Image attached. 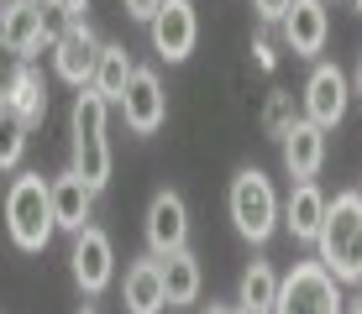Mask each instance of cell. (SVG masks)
Segmentation results:
<instances>
[{
	"label": "cell",
	"mask_w": 362,
	"mask_h": 314,
	"mask_svg": "<svg viewBox=\"0 0 362 314\" xmlns=\"http://www.w3.org/2000/svg\"><path fill=\"white\" fill-rule=\"evenodd\" d=\"M105 121H110V105L95 90L74 95V105H69V168L79 173L95 194L110 183V136H105Z\"/></svg>",
	"instance_id": "6da1fadb"
},
{
	"label": "cell",
	"mask_w": 362,
	"mask_h": 314,
	"mask_svg": "<svg viewBox=\"0 0 362 314\" xmlns=\"http://www.w3.org/2000/svg\"><path fill=\"white\" fill-rule=\"evenodd\" d=\"M315 262L336 283L362 278V199H357V188L326 199V220H320V236H315Z\"/></svg>",
	"instance_id": "7a4b0ae2"
},
{
	"label": "cell",
	"mask_w": 362,
	"mask_h": 314,
	"mask_svg": "<svg viewBox=\"0 0 362 314\" xmlns=\"http://www.w3.org/2000/svg\"><path fill=\"white\" fill-rule=\"evenodd\" d=\"M6 231L21 251H47L53 241V199H47V179L42 173H16L6 188Z\"/></svg>",
	"instance_id": "3957f363"
},
{
	"label": "cell",
	"mask_w": 362,
	"mask_h": 314,
	"mask_svg": "<svg viewBox=\"0 0 362 314\" xmlns=\"http://www.w3.org/2000/svg\"><path fill=\"white\" fill-rule=\"evenodd\" d=\"M226 210H231L236 236H242V241H252V246H263L268 236L279 231V210H284V199H279V188H273V179H268L263 168H242V173L231 179Z\"/></svg>",
	"instance_id": "277c9868"
},
{
	"label": "cell",
	"mask_w": 362,
	"mask_h": 314,
	"mask_svg": "<svg viewBox=\"0 0 362 314\" xmlns=\"http://www.w3.org/2000/svg\"><path fill=\"white\" fill-rule=\"evenodd\" d=\"M341 283L331 278L320 262H294L279 278V298H273V314H341Z\"/></svg>",
	"instance_id": "5b68a950"
},
{
	"label": "cell",
	"mask_w": 362,
	"mask_h": 314,
	"mask_svg": "<svg viewBox=\"0 0 362 314\" xmlns=\"http://www.w3.org/2000/svg\"><path fill=\"white\" fill-rule=\"evenodd\" d=\"M47 16H53V11H47L42 0H6V6H0V42L21 63H32L42 47L58 42V32H53Z\"/></svg>",
	"instance_id": "8992f818"
},
{
	"label": "cell",
	"mask_w": 362,
	"mask_h": 314,
	"mask_svg": "<svg viewBox=\"0 0 362 314\" xmlns=\"http://www.w3.org/2000/svg\"><path fill=\"white\" fill-rule=\"evenodd\" d=\"M142 236H147V257H158V262L189 246V205H184L179 188H158L153 194L147 220H142Z\"/></svg>",
	"instance_id": "52a82bcc"
},
{
	"label": "cell",
	"mask_w": 362,
	"mask_h": 314,
	"mask_svg": "<svg viewBox=\"0 0 362 314\" xmlns=\"http://www.w3.org/2000/svg\"><path fill=\"white\" fill-rule=\"evenodd\" d=\"M147 37H153V53L163 63H184L199 42V16H194V0H163L158 16L147 21Z\"/></svg>",
	"instance_id": "ba28073f"
},
{
	"label": "cell",
	"mask_w": 362,
	"mask_h": 314,
	"mask_svg": "<svg viewBox=\"0 0 362 314\" xmlns=\"http://www.w3.org/2000/svg\"><path fill=\"white\" fill-rule=\"evenodd\" d=\"M69 272H74V283H79L90 298L110 288V278H116V246H110V236L100 231V225H84V231L74 236Z\"/></svg>",
	"instance_id": "9c48e42d"
},
{
	"label": "cell",
	"mask_w": 362,
	"mask_h": 314,
	"mask_svg": "<svg viewBox=\"0 0 362 314\" xmlns=\"http://www.w3.org/2000/svg\"><path fill=\"white\" fill-rule=\"evenodd\" d=\"M346 105H352V79L336 63H315V73L305 84V121L331 131V126L346 121Z\"/></svg>",
	"instance_id": "30bf717a"
},
{
	"label": "cell",
	"mask_w": 362,
	"mask_h": 314,
	"mask_svg": "<svg viewBox=\"0 0 362 314\" xmlns=\"http://www.w3.org/2000/svg\"><path fill=\"white\" fill-rule=\"evenodd\" d=\"M121 116H127V131H132V136L163 131V121H168V95H163V79H158L153 68H136V73H132L127 99H121Z\"/></svg>",
	"instance_id": "8fae6325"
},
{
	"label": "cell",
	"mask_w": 362,
	"mask_h": 314,
	"mask_svg": "<svg viewBox=\"0 0 362 314\" xmlns=\"http://www.w3.org/2000/svg\"><path fill=\"white\" fill-rule=\"evenodd\" d=\"M47 199H53V225L69 236H79L95 220V188L79 179L74 168H64L58 179H47Z\"/></svg>",
	"instance_id": "7c38bea8"
},
{
	"label": "cell",
	"mask_w": 362,
	"mask_h": 314,
	"mask_svg": "<svg viewBox=\"0 0 362 314\" xmlns=\"http://www.w3.org/2000/svg\"><path fill=\"white\" fill-rule=\"evenodd\" d=\"M279 152H284V173H289L294 183H315V173L326 168V131L299 116L289 131H284Z\"/></svg>",
	"instance_id": "4fadbf2b"
},
{
	"label": "cell",
	"mask_w": 362,
	"mask_h": 314,
	"mask_svg": "<svg viewBox=\"0 0 362 314\" xmlns=\"http://www.w3.org/2000/svg\"><path fill=\"white\" fill-rule=\"evenodd\" d=\"M284 42L294 47L299 58H315L326 53V37H331V16H326V0H289L284 11Z\"/></svg>",
	"instance_id": "5bb4252c"
},
{
	"label": "cell",
	"mask_w": 362,
	"mask_h": 314,
	"mask_svg": "<svg viewBox=\"0 0 362 314\" xmlns=\"http://www.w3.org/2000/svg\"><path fill=\"white\" fill-rule=\"evenodd\" d=\"M95 58H100L95 27H69V32H58V42H53V68H58V79H64V84H74V90H90Z\"/></svg>",
	"instance_id": "9a60e30c"
},
{
	"label": "cell",
	"mask_w": 362,
	"mask_h": 314,
	"mask_svg": "<svg viewBox=\"0 0 362 314\" xmlns=\"http://www.w3.org/2000/svg\"><path fill=\"white\" fill-rule=\"evenodd\" d=\"M121 304L127 314H163L168 298H163V262L158 257H136L121 278Z\"/></svg>",
	"instance_id": "2e32d148"
},
{
	"label": "cell",
	"mask_w": 362,
	"mask_h": 314,
	"mask_svg": "<svg viewBox=\"0 0 362 314\" xmlns=\"http://www.w3.org/2000/svg\"><path fill=\"white\" fill-rule=\"evenodd\" d=\"M320 220H326V194H320V183H294L289 199H284V210H279V225L294 236V241L315 246Z\"/></svg>",
	"instance_id": "e0dca14e"
},
{
	"label": "cell",
	"mask_w": 362,
	"mask_h": 314,
	"mask_svg": "<svg viewBox=\"0 0 362 314\" xmlns=\"http://www.w3.org/2000/svg\"><path fill=\"white\" fill-rule=\"evenodd\" d=\"M136 63L121 42H100V58H95V73H90V90L105 99V105H121L127 99V84H132Z\"/></svg>",
	"instance_id": "ac0fdd59"
},
{
	"label": "cell",
	"mask_w": 362,
	"mask_h": 314,
	"mask_svg": "<svg viewBox=\"0 0 362 314\" xmlns=\"http://www.w3.org/2000/svg\"><path fill=\"white\" fill-rule=\"evenodd\" d=\"M0 105L27 126V131L47 116V84H42V73H37V63H16V79H11V90H6Z\"/></svg>",
	"instance_id": "d6986e66"
},
{
	"label": "cell",
	"mask_w": 362,
	"mask_h": 314,
	"mask_svg": "<svg viewBox=\"0 0 362 314\" xmlns=\"http://www.w3.org/2000/svg\"><path fill=\"white\" fill-rule=\"evenodd\" d=\"M199 283H205V272H199V257H194L189 246L173 251V257H163V298H168V309L194 304V298H199Z\"/></svg>",
	"instance_id": "ffe728a7"
},
{
	"label": "cell",
	"mask_w": 362,
	"mask_h": 314,
	"mask_svg": "<svg viewBox=\"0 0 362 314\" xmlns=\"http://www.w3.org/2000/svg\"><path fill=\"white\" fill-rule=\"evenodd\" d=\"M273 298H279V272H273V262H247L242 283H236V309L247 314H273Z\"/></svg>",
	"instance_id": "44dd1931"
},
{
	"label": "cell",
	"mask_w": 362,
	"mask_h": 314,
	"mask_svg": "<svg viewBox=\"0 0 362 314\" xmlns=\"http://www.w3.org/2000/svg\"><path fill=\"white\" fill-rule=\"evenodd\" d=\"M21 157H27V126L0 105V168H21Z\"/></svg>",
	"instance_id": "7402d4cb"
},
{
	"label": "cell",
	"mask_w": 362,
	"mask_h": 314,
	"mask_svg": "<svg viewBox=\"0 0 362 314\" xmlns=\"http://www.w3.org/2000/svg\"><path fill=\"white\" fill-rule=\"evenodd\" d=\"M294 121H299V116H294V95H289V90H273L268 105H263V131L284 142V131H289Z\"/></svg>",
	"instance_id": "603a6c76"
},
{
	"label": "cell",
	"mask_w": 362,
	"mask_h": 314,
	"mask_svg": "<svg viewBox=\"0 0 362 314\" xmlns=\"http://www.w3.org/2000/svg\"><path fill=\"white\" fill-rule=\"evenodd\" d=\"M53 11H58V21H64V32L90 27V0H53Z\"/></svg>",
	"instance_id": "cb8c5ba5"
},
{
	"label": "cell",
	"mask_w": 362,
	"mask_h": 314,
	"mask_svg": "<svg viewBox=\"0 0 362 314\" xmlns=\"http://www.w3.org/2000/svg\"><path fill=\"white\" fill-rule=\"evenodd\" d=\"M16 53H11V47L6 42H0V99H6V90H11V79H16Z\"/></svg>",
	"instance_id": "d4e9b609"
},
{
	"label": "cell",
	"mask_w": 362,
	"mask_h": 314,
	"mask_svg": "<svg viewBox=\"0 0 362 314\" xmlns=\"http://www.w3.org/2000/svg\"><path fill=\"white\" fill-rule=\"evenodd\" d=\"M252 63H257L263 73L279 68V53H273V42H268V37H257V42H252Z\"/></svg>",
	"instance_id": "484cf974"
},
{
	"label": "cell",
	"mask_w": 362,
	"mask_h": 314,
	"mask_svg": "<svg viewBox=\"0 0 362 314\" xmlns=\"http://www.w3.org/2000/svg\"><path fill=\"white\" fill-rule=\"evenodd\" d=\"M121 6H127V16H132V21H153L163 0H121Z\"/></svg>",
	"instance_id": "4316f807"
},
{
	"label": "cell",
	"mask_w": 362,
	"mask_h": 314,
	"mask_svg": "<svg viewBox=\"0 0 362 314\" xmlns=\"http://www.w3.org/2000/svg\"><path fill=\"white\" fill-rule=\"evenodd\" d=\"M205 314H236V309H226V304H210Z\"/></svg>",
	"instance_id": "83f0119b"
},
{
	"label": "cell",
	"mask_w": 362,
	"mask_h": 314,
	"mask_svg": "<svg viewBox=\"0 0 362 314\" xmlns=\"http://www.w3.org/2000/svg\"><path fill=\"white\" fill-rule=\"evenodd\" d=\"M341 314H362V298H352V309H341Z\"/></svg>",
	"instance_id": "f1b7e54d"
},
{
	"label": "cell",
	"mask_w": 362,
	"mask_h": 314,
	"mask_svg": "<svg viewBox=\"0 0 362 314\" xmlns=\"http://www.w3.org/2000/svg\"><path fill=\"white\" fill-rule=\"evenodd\" d=\"M357 95H362V63H357Z\"/></svg>",
	"instance_id": "f546056e"
},
{
	"label": "cell",
	"mask_w": 362,
	"mask_h": 314,
	"mask_svg": "<svg viewBox=\"0 0 362 314\" xmlns=\"http://www.w3.org/2000/svg\"><path fill=\"white\" fill-rule=\"evenodd\" d=\"M352 11H357V16H362V0H352Z\"/></svg>",
	"instance_id": "4dcf8cb0"
},
{
	"label": "cell",
	"mask_w": 362,
	"mask_h": 314,
	"mask_svg": "<svg viewBox=\"0 0 362 314\" xmlns=\"http://www.w3.org/2000/svg\"><path fill=\"white\" fill-rule=\"evenodd\" d=\"M357 199H362V183H357Z\"/></svg>",
	"instance_id": "1f68e13d"
},
{
	"label": "cell",
	"mask_w": 362,
	"mask_h": 314,
	"mask_svg": "<svg viewBox=\"0 0 362 314\" xmlns=\"http://www.w3.org/2000/svg\"><path fill=\"white\" fill-rule=\"evenodd\" d=\"M79 314H95V309H79Z\"/></svg>",
	"instance_id": "d6a6232c"
},
{
	"label": "cell",
	"mask_w": 362,
	"mask_h": 314,
	"mask_svg": "<svg viewBox=\"0 0 362 314\" xmlns=\"http://www.w3.org/2000/svg\"><path fill=\"white\" fill-rule=\"evenodd\" d=\"M236 314H247V309H236Z\"/></svg>",
	"instance_id": "836d02e7"
},
{
	"label": "cell",
	"mask_w": 362,
	"mask_h": 314,
	"mask_svg": "<svg viewBox=\"0 0 362 314\" xmlns=\"http://www.w3.org/2000/svg\"><path fill=\"white\" fill-rule=\"evenodd\" d=\"M357 288H362V278H357Z\"/></svg>",
	"instance_id": "e575fe53"
},
{
	"label": "cell",
	"mask_w": 362,
	"mask_h": 314,
	"mask_svg": "<svg viewBox=\"0 0 362 314\" xmlns=\"http://www.w3.org/2000/svg\"><path fill=\"white\" fill-rule=\"evenodd\" d=\"M0 6H6V0H0Z\"/></svg>",
	"instance_id": "d590c367"
}]
</instances>
